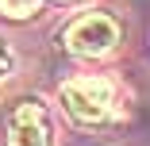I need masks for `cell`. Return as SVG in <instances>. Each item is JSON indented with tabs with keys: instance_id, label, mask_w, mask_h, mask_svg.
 Returning a JSON list of instances; mask_svg holds the SVG:
<instances>
[{
	"instance_id": "cell-1",
	"label": "cell",
	"mask_w": 150,
	"mask_h": 146,
	"mask_svg": "<svg viewBox=\"0 0 150 146\" xmlns=\"http://www.w3.org/2000/svg\"><path fill=\"white\" fill-rule=\"evenodd\" d=\"M62 104L85 127L108 123L115 115V85L108 77H73L62 85Z\"/></svg>"
},
{
	"instance_id": "cell-3",
	"label": "cell",
	"mask_w": 150,
	"mask_h": 146,
	"mask_svg": "<svg viewBox=\"0 0 150 146\" xmlns=\"http://www.w3.org/2000/svg\"><path fill=\"white\" fill-rule=\"evenodd\" d=\"M8 146H54L42 100H23L8 119Z\"/></svg>"
},
{
	"instance_id": "cell-4",
	"label": "cell",
	"mask_w": 150,
	"mask_h": 146,
	"mask_svg": "<svg viewBox=\"0 0 150 146\" xmlns=\"http://www.w3.org/2000/svg\"><path fill=\"white\" fill-rule=\"evenodd\" d=\"M0 12L8 19H31L42 12V0H0Z\"/></svg>"
},
{
	"instance_id": "cell-2",
	"label": "cell",
	"mask_w": 150,
	"mask_h": 146,
	"mask_svg": "<svg viewBox=\"0 0 150 146\" xmlns=\"http://www.w3.org/2000/svg\"><path fill=\"white\" fill-rule=\"evenodd\" d=\"M115 42H119V23L104 12L77 16L66 27V46L81 58H104L108 50H115Z\"/></svg>"
},
{
	"instance_id": "cell-5",
	"label": "cell",
	"mask_w": 150,
	"mask_h": 146,
	"mask_svg": "<svg viewBox=\"0 0 150 146\" xmlns=\"http://www.w3.org/2000/svg\"><path fill=\"white\" fill-rule=\"evenodd\" d=\"M12 66H16V58H12V50L0 42V81H4L8 73H12Z\"/></svg>"
}]
</instances>
